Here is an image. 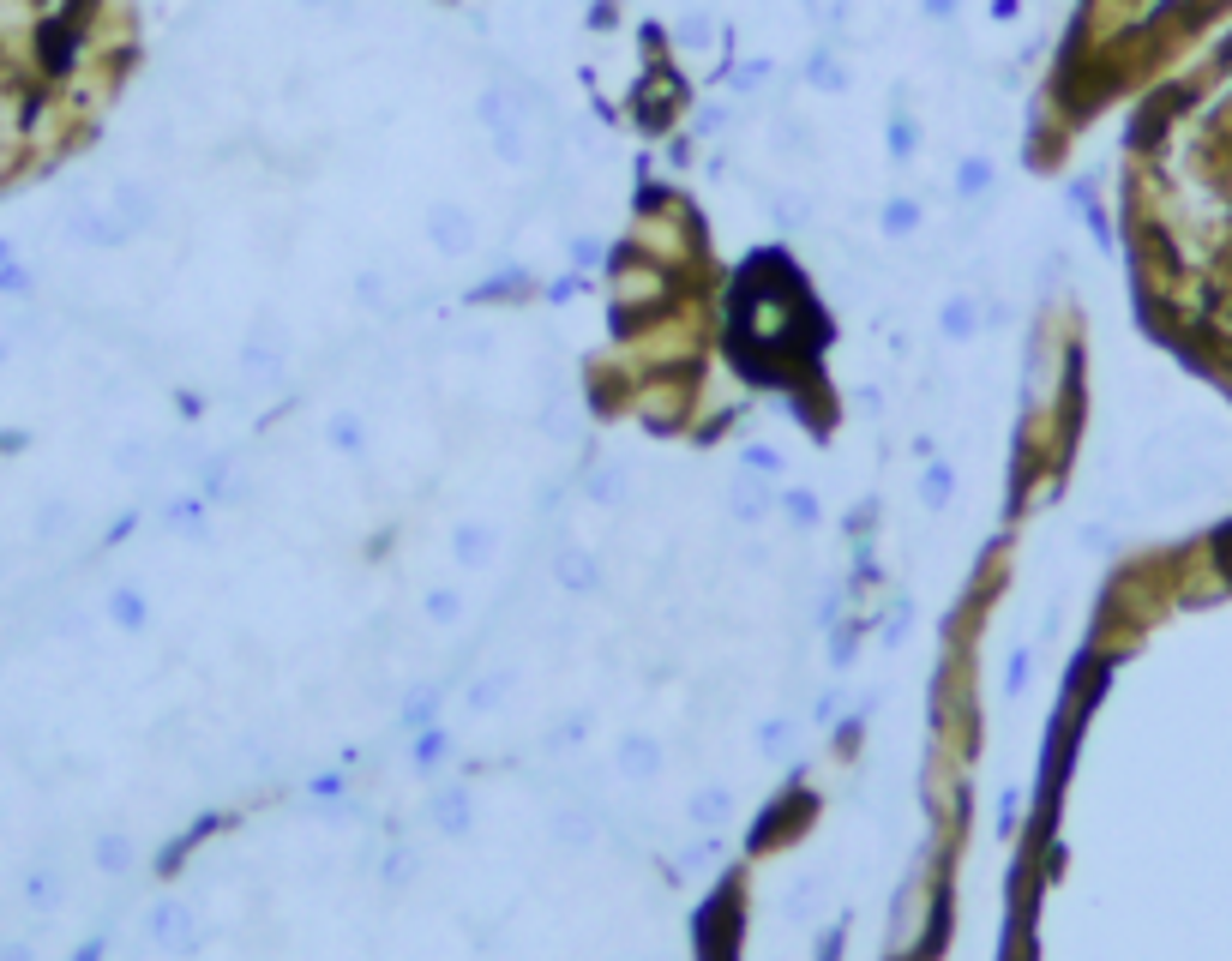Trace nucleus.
Here are the masks:
<instances>
[{
    "label": "nucleus",
    "instance_id": "obj_25",
    "mask_svg": "<svg viewBox=\"0 0 1232 961\" xmlns=\"http://www.w3.org/2000/svg\"><path fill=\"white\" fill-rule=\"evenodd\" d=\"M439 824H445V830H464V793H445V799H439Z\"/></svg>",
    "mask_w": 1232,
    "mask_h": 961
},
{
    "label": "nucleus",
    "instance_id": "obj_10",
    "mask_svg": "<svg viewBox=\"0 0 1232 961\" xmlns=\"http://www.w3.org/2000/svg\"><path fill=\"white\" fill-rule=\"evenodd\" d=\"M739 469H745V475H757V480H782V469H788V463H782V451H776V445H745V451H739Z\"/></svg>",
    "mask_w": 1232,
    "mask_h": 961
},
{
    "label": "nucleus",
    "instance_id": "obj_24",
    "mask_svg": "<svg viewBox=\"0 0 1232 961\" xmlns=\"http://www.w3.org/2000/svg\"><path fill=\"white\" fill-rule=\"evenodd\" d=\"M115 619H121V625H138V619H144V601L132 596V590H121V596H115Z\"/></svg>",
    "mask_w": 1232,
    "mask_h": 961
},
{
    "label": "nucleus",
    "instance_id": "obj_22",
    "mask_svg": "<svg viewBox=\"0 0 1232 961\" xmlns=\"http://www.w3.org/2000/svg\"><path fill=\"white\" fill-rule=\"evenodd\" d=\"M914 144H920V132H914V120H896V126H890V150H896V156H908V150H914Z\"/></svg>",
    "mask_w": 1232,
    "mask_h": 961
},
{
    "label": "nucleus",
    "instance_id": "obj_14",
    "mask_svg": "<svg viewBox=\"0 0 1232 961\" xmlns=\"http://www.w3.org/2000/svg\"><path fill=\"white\" fill-rule=\"evenodd\" d=\"M325 439H331L337 451H362V421H355V415H331V421H325Z\"/></svg>",
    "mask_w": 1232,
    "mask_h": 961
},
{
    "label": "nucleus",
    "instance_id": "obj_8",
    "mask_svg": "<svg viewBox=\"0 0 1232 961\" xmlns=\"http://www.w3.org/2000/svg\"><path fill=\"white\" fill-rule=\"evenodd\" d=\"M655 763H661V751H655V739L649 733H631V739H619V769L625 775H655Z\"/></svg>",
    "mask_w": 1232,
    "mask_h": 961
},
{
    "label": "nucleus",
    "instance_id": "obj_15",
    "mask_svg": "<svg viewBox=\"0 0 1232 961\" xmlns=\"http://www.w3.org/2000/svg\"><path fill=\"white\" fill-rule=\"evenodd\" d=\"M986 181H992V163H986V156H968L962 175H956V193H962V199H981Z\"/></svg>",
    "mask_w": 1232,
    "mask_h": 961
},
{
    "label": "nucleus",
    "instance_id": "obj_6",
    "mask_svg": "<svg viewBox=\"0 0 1232 961\" xmlns=\"http://www.w3.org/2000/svg\"><path fill=\"white\" fill-rule=\"evenodd\" d=\"M938 331H944L950 343H974V337H981V307H974L968 295H950L944 313H938Z\"/></svg>",
    "mask_w": 1232,
    "mask_h": 961
},
{
    "label": "nucleus",
    "instance_id": "obj_2",
    "mask_svg": "<svg viewBox=\"0 0 1232 961\" xmlns=\"http://www.w3.org/2000/svg\"><path fill=\"white\" fill-rule=\"evenodd\" d=\"M476 120L488 132V144L499 150V163H529V132H523V97H511L505 85H488L476 97Z\"/></svg>",
    "mask_w": 1232,
    "mask_h": 961
},
{
    "label": "nucleus",
    "instance_id": "obj_17",
    "mask_svg": "<svg viewBox=\"0 0 1232 961\" xmlns=\"http://www.w3.org/2000/svg\"><path fill=\"white\" fill-rule=\"evenodd\" d=\"M126 859H132V847H126L121 836H103V841H97V865H103V871H126Z\"/></svg>",
    "mask_w": 1232,
    "mask_h": 961
},
{
    "label": "nucleus",
    "instance_id": "obj_20",
    "mask_svg": "<svg viewBox=\"0 0 1232 961\" xmlns=\"http://www.w3.org/2000/svg\"><path fill=\"white\" fill-rule=\"evenodd\" d=\"M782 505H788V517H794V523H818V499H812V493H788Z\"/></svg>",
    "mask_w": 1232,
    "mask_h": 961
},
{
    "label": "nucleus",
    "instance_id": "obj_11",
    "mask_svg": "<svg viewBox=\"0 0 1232 961\" xmlns=\"http://www.w3.org/2000/svg\"><path fill=\"white\" fill-rule=\"evenodd\" d=\"M806 79H812L818 91H842V85H848V73H842V61H836L830 48H818V55L806 61Z\"/></svg>",
    "mask_w": 1232,
    "mask_h": 961
},
{
    "label": "nucleus",
    "instance_id": "obj_21",
    "mask_svg": "<svg viewBox=\"0 0 1232 961\" xmlns=\"http://www.w3.org/2000/svg\"><path fill=\"white\" fill-rule=\"evenodd\" d=\"M680 42H686V48H704V42H710V18H698V12H692V18L680 24Z\"/></svg>",
    "mask_w": 1232,
    "mask_h": 961
},
{
    "label": "nucleus",
    "instance_id": "obj_12",
    "mask_svg": "<svg viewBox=\"0 0 1232 961\" xmlns=\"http://www.w3.org/2000/svg\"><path fill=\"white\" fill-rule=\"evenodd\" d=\"M584 493H590L596 505H619V499H625V469H619V463H602V469L590 475V487H584Z\"/></svg>",
    "mask_w": 1232,
    "mask_h": 961
},
{
    "label": "nucleus",
    "instance_id": "obj_1",
    "mask_svg": "<svg viewBox=\"0 0 1232 961\" xmlns=\"http://www.w3.org/2000/svg\"><path fill=\"white\" fill-rule=\"evenodd\" d=\"M97 67V0H0V193L73 132Z\"/></svg>",
    "mask_w": 1232,
    "mask_h": 961
},
{
    "label": "nucleus",
    "instance_id": "obj_9",
    "mask_svg": "<svg viewBox=\"0 0 1232 961\" xmlns=\"http://www.w3.org/2000/svg\"><path fill=\"white\" fill-rule=\"evenodd\" d=\"M553 571H559V583H566V590H578V596H590V590H596V565H590V553H578V547H566Z\"/></svg>",
    "mask_w": 1232,
    "mask_h": 961
},
{
    "label": "nucleus",
    "instance_id": "obj_5",
    "mask_svg": "<svg viewBox=\"0 0 1232 961\" xmlns=\"http://www.w3.org/2000/svg\"><path fill=\"white\" fill-rule=\"evenodd\" d=\"M728 505H734L739 523H763V517H769V505H776V493H769L757 475H745V469H739L734 487H728Z\"/></svg>",
    "mask_w": 1232,
    "mask_h": 961
},
{
    "label": "nucleus",
    "instance_id": "obj_16",
    "mask_svg": "<svg viewBox=\"0 0 1232 961\" xmlns=\"http://www.w3.org/2000/svg\"><path fill=\"white\" fill-rule=\"evenodd\" d=\"M457 613H464V596H457V590H433V596H427V619H433V625H451Z\"/></svg>",
    "mask_w": 1232,
    "mask_h": 961
},
{
    "label": "nucleus",
    "instance_id": "obj_4",
    "mask_svg": "<svg viewBox=\"0 0 1232 961\" xmlns=\"http://www.w3.org/2000/svg\"><path fill=\"white\" fill-rule=\"evenodd\" d=\"M241 366H246V379H271V372L283 366V337H277V325H259V331L246 337Z\"/></svg>",
    "mask_w": 1232,
    "mask_h": 961
},
{
    "label": "nucleus",
    "instance_id": "obj_3",
    "mask_svg": "<svg viewBox=\"0 0 1232 961\" xmlns=\"http://www.w3.org/2000/svg\"><path fill=\"white\" fill-rule=\"evenodd\" d=\"M427 246L433 252H445V258H464V252H476V217L457 205V199H439V205H427Z\"/></svg>",
    "mask_w": 1232,
    "mask_h": 961
},
{
    "label": "nucleus",
    "instance_id": "obj_26",
    "mask_svg": "<svg viewBox=\"0 0 1232 961\" xmlns=\"http://www.w3.org/2000/svg\"><path fill=\"white\" fill-rule=\"evenodd\" d=\"M169 523H175V529H199V505H193V499L169 505Z\"/></svg>",
    "mask_w": 1232,
    "mask_h": 961
},
{
    "label": "nucleus",
    "instance_id": "obj_23",
    "mask_svg": "<svg viewBox=\"0 0 1232 961\" xmlns=\"http://www.w3.org/2000/svg\"><path fill=\"white\" fill-rule=\"evenodd\" d=\"M722 812H728V799H722V793H698V806H692V818H698V824H716Z\"/></svg>",
    "mask_w": 1232,
    "mask_h": 961
},
{
    "label": "nucleus",
    "instance_id": "obj_7",
    "mask_svg": "<svg viewBox=\"0 0 1232 961\" xmlns=\"http://www.w3.org/2000/svg\"><path fill=\"white\" fill-rule=\"evenodd\" d=\"M493 547H499L493 523H457V535H451V553H457V565H488Z\"/></svg>",
    "mask_w": 1232,
    "mask_h": 961
},
{
    "label": "nucleus",
    "instance_id": "obj_13",
    "mask_svg": "<svg viewBox=\"0 0 1232 961\" xmlns=\"http://www.w3.org/2000/svg\"><path fill=\"white\" fill-rule=\"evenodd\" d=\"M914 229H920V205H914V199H890V205H884V235L902 240V235H914Z\"/></svg>",
    "mask_w": 1232,
    "mask_h": 961
},
{
    "label": "nucleus",
    "instance_id": "obj_18",
    "mask_svg": "<svg viewBox=\"0 0 1232 961\" xmlns=\"http://www.w3.org/2000/svg\"><path fill=\"white\" fill-rule=\"evenodd\" d=\"M920 493H926V505H944L950 499V463H932L926 480H920Z\"/></svg>",
    "mask_w": 1232,
    "mask_h": 961
},
{
    "label": "nucleus",
    "instance_id": "obj_19",
    "mask_svg": "<svg viewBox=\"0 0 1232 961\" xmlns=\"http://www.w3.org/2000/svg\"><path fill=\"white\" fill-rule=\"evenodd\" d=\"M806 12H812L818 24H830V30H836V24L848 18V0H806Z\"/></svg>",
    "mask_w": 1232,
    "mask_h": 961
}]
</instances>
